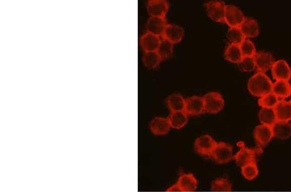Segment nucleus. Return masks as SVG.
I'll return each mask as SVG.
<instances>
[{"mask_svg": "<svg viewBox=\"0 0 291 192\" xmlns=\"http://www.w3.org/2000/svg\"><path fill=\"white\" fill-rule=\"evenodd\" d=\"M240 47L244 57H254L257 53L255 45L251 40H245Z\"/></svg>", "mask_w": 291, "mask_h": 192, "instance_id": "2f4dec72", "label": "nucleus"}, {"mask_svg": "<svg viewBox=\"0 0 291 192\" xmlns=\"http://www.w3.org/2000/svg\"><path fill=\"white\" fill-rule=\"evenodd\" d=\"M198 180L192 173H185L180 176L177 184L181 191L190 192L196 190L198 188Z\"/></svg>", "mask_w": 291, "mask_h": 192, "instance_id": "f3484780", "label": "nucleus"}, {"mask_svg": "<svg viewBox=\"0 0 291 192\" xmlns=\"http://www.w3.org/2000/svg\"><path fill=\"white\" fill-rule=\"evenodd\" d=\"M254 137L259 146H266L274 137L272 127L269 125H259L254 129Z\"/></svg>", "mask_w": 291, "mask_h": 192, "instance_id": "9b49d317", "label": "nucleus"}, {"mask_svg": "<svg viewBox=\"0 0 291 192\" xmlns=\"http://www.w3.org/2000/svg\"><path fill=\"white\" fill-rule=\"evenodd\" d=\"M272 75L276 81H288L291 78V70L287 61L278 60L275 61L272 68Z\"/></svg>", "mask_w": 291, "mask_h": 192, "instance_id": "9d476101", "label": "nucleus"}, {"mask_svg": "<svg viewBox=\"0 0 291 192\" xmlns=\"http://www.w3.org/2000/svg\"><path fill=\"white\" fill-rule=\"evenodd\" d=\"M245 15L240 9L235 6H226L224 23L230 27H240L245 20Z\"/></svg>", "mask_w": 291, "mask_h": 192, "instance_id": "39448f33", "label": "nucleus"}, {"mask_svg": "<svg viewBox=\"0 0 291 192\" xmlns=\"http://www.w3.org/2000/svg\"><path fill=\"white\" fill-rule=\"evenodd\" d=\"M232 184L226 178H219L212 182L211 189L214 191H229L232 190Z\"/></svg>", "mask_w": 291, "mask_h": 192, "instance_id": "c756f323", "label": "nucleus"}, {"mask_svg": "<svg viewBox=\"0 0 291 192\" xmlns=\"http://www.w3.org/2000/svg\"><path fill=\"white\" fill-rule=\"evenodd\" d=\"M184 30L177 25L168 24L162 38L166 39L173 44L180 42L184 37Z\"/></svg>", "mask_w": 291, "mask_h": 192, "instance_id": "4468645a", "label": "nucleus"}, {"mask_svg": "<svg viewBox=\"0 0 291 192\" xmlns=\"http://www.w3.org/2000/svg\"><path fill=\"white\" fill-rule=\"evenodd\" d=\"M167 25L166 18L151 17L146 24V29L148 33L160 37L163 35Z\"/></svg>", "mask_w": 291, "mask_h": 192, "instance_id": "f8f14e48", "label": "nucleus"}, {"mask_svg": "<svg viewBox=\"0 0 291 192\" xmlns=\"http://www.w3.org/2000/svg\"><path fill=\"white\" fill-rule=\"evenodd\" d=\"M185 112L187 115L197 116L205 113L203 98L194 96L185 100Z\"/></svg>", "mask_w": 291, "mask_h": 192, "instance_id": "0eeeda50", "label": "nucleus"}, {"mask_svg": "<svg viewBox=\"0 0 291 192\" xmlns=\"http://www.w3.org/2000/svg\"><path fill=\"white\" fill-rule=\"evenodd\" d=\"M168 119L171 127L180 130L187 124L188 115L185 111L171 112Z\"/></svg>", "mask_w": 291, "mask_h": 192, "instance_id": "412c9836", "label": "nucleus"}, {"mask_svg": "<svg viewBox=\"0 0 291 192\" xmlns=\"http://www.w3.org/2000/svg\"><path fill=\"white\" fill-rule=\"evenodd\" d=\"M240 28L245 38H255L260 33L258 23L253 18H245Z\"/></svg>", "mask_w": 291, "mask_h": 192, "instance_id": "a211bd4d", "label": "nucleus"}, {"mask_svg": "<svg viewBox=\"0 0 291 192\" xmlns=\"http://www.w3.org/2000/svg\"><path fill=\"white\" fill-rule=\"evenodd\" d=\"M273 137L281 140H286L291 136V124L287 121L277 120L272 125Z\"/></svg>", "mask_w": 291, "mask_h": 192, "instance_id": "2eb2a0df", "label": "nucleus"}, {"mask_svg": "<svg viewBox=\"0 0 291 192\" xmlns=\"http://www.w3.org/2000/svg\"><path fill=\"white\" fill-rule=\"evenodd\" d=\"M205 113L215 114L219 113L224 106L223 97L217 92H210L204 96Z\"/></svg>", "mask_w": 291, "mask_h": 192, "instance_id": "f03ea898", "label": "nucleus"}, {"mask_svg": "<svg viewBox=\"0 0 291 192\" xmlns=\"http://www.w3.org/2000/svg\"><path fill=\"white\" fill-rule=\"evenodd\" d=\"M258 116L262 124L269 125L270 127L278 120L274 109L262 108L259 112Z\"/></svg>", "mask_w": 291, "mask_h": 192, "instance_id": "393cba45", "label": "nucleus"}, {"mask_svg": "<svg viewBox=\"0 0 291 192\" xmlns=\"http://www.w3.org/2000/svg\"><path fill=\"white\" fill-rule=\"evenodd\" d=\"M290 103H291V100H290Z\"/></svg>", "mask_w": 291, "mask_h": 192, "instance_id": "f704fd0d", "label": "nucleus"}, {"mask_svg": "<svg viewBox=\"0 0 291 192\" xmlns=\"http://www.w3.org/2000/svg\"><path fill=\"white\" fill-rule=\"evenodd\" d=\"M217 142L208 135L198 137L195 141L194 148L198 154L211 156L217 146Z\"/></svg>", "mask_w": 291, "mask_h": 192, "instance_id": "7ed1b4c3", "label": "nucleus"}, {"mask_svg": "<svg viewBox=\"0 0 291 192\" xmlns=\"http://www.w3.org/2000/svg\"><path fill=\"white\" fill-rule=\"evenodd\" d=\"M278 102V98L274 93H270L260 97L258 100V104L263 108L274 109Z\"/></svg>", "mask_w": 291, "mask_h": 192, "instance_id": "c85d7f7f", "label": "nucleus"}, {"mask_svg": "<svg viewBox=\"0 0 291 192\" xmlns=\"http://www.w3.org/2000/svg\"><path fill=\"white\" fill-rule=\"evenodd\" d=\"M272 93L278 98L289 97L291 96V85L288 81H278L272 85Z\"/></svg>", "mask_w": 291, "mask_h": 192, "instance_id": "4be33fe9", "label": "nucleus"}, {"mask_svg": "<svg viewBox=\"0 0 291 192\" xmlns=\"http://www.w3.org/2000/svg\"><path fill=\"white\" fill-rule=\"evenodd\" d=\"M256 68L258 72L265 73L273 67L275 60L273 56L270 52H258L254 56Z\"/></svg>", "mask_w": 291, "mask_h": 192, "instance_id": "6e6552de", "label": "nucleus"}, {"mask_svg": "<svg viewBox=\"0 0 291 192\" xmlns=\"http://www.w3.org/2000/svg\"><path fill=\"white\" fill-rule=\"evenodd\" d=\"M150 128L155 136H164L168 134L171 126L168 118L156 117L151 121Z\"/></svg>", "mask_w": 291, "mask_h": 192, "instance_id": "dca6fc26", "label": "nucleus"}, {"mask_svg": "<svg viewBox=\"0 0 291 192\" xmlns=\"http://www.w3.org/2000/svg\"><path fill=\"white\" fill-rule=\"evenodd\" d=\"M160 41V36L155 35L152 33H147L141 36V45L144 52L157 51L159 47Z\"/></svg>", "mask_w": 291, "mask_h": 192, "instance_id": "ddd939ff", "label": "nucleus"}, {"mask_svg": "<svg viewBox=\"0 0 291 192\" xmlns=\"http://www.w3.org/2000/svg\"><path fill=\"white\" fill-rule=\"evenodd\" d=\"M157 52L162 60L171 58L173 54V44L162 38Z\"/></svg>", "mask_w": 291, "mask_h": 192, "instance_id": "bb28decb", "label": "nucleus"}, {"mask_svg": "<svg viewBox=\"0 0 291 192\" xmlns=\"http://www.w3.org/2000/svg\"><path fill=\"white\" fill-rule=\"evenodd\" d=\"M211 157L217 163H227L234 159L232 147L228 144L217 143Z\"/></svg>", "mask_w": 291, "mask_h": 192, "instance_id": "20e7f679", "label": "nucleus"}, {"mask_svg": "<svg viewBox=\"0 0 291 192\" xmlns=\"http://www.w3.org/2000/svg\"><path fill=\"white\" fill-rule=\"evenodd\" d=\"M162 61L157 51L144 52L143 63L146 68L150 70H154L159 67Z\"/></svg>", "mask_w": 291, "mask_h": 192, "instance_id": "a878e982", "label": "nucleus"}, {"mask_svg": "<svg viewBox=\"0 0 291 192\" xmlns=\"http://www.w3.org/2000/svg\"><path fill=\"white\" fill-rule=\"evenodd\" d=\"M242 175L245 179L253 180L258 175L259 170L256 162H252L247 165L242 167Z\"/></svg>", "mask_w": 291, "mask_h": 192, "instance_id": "7c9ffc66", "label": "nucleus"}, {"mask_svg": "<svg viewBox=\"0 0 291 192\" xmlns=\"http://www.w3.org/2000/svg\"><path fill=\"white\" fill-rule=\"evenodd\" d=\"M226 6L221 1L208 2L206 4L208 17L215 22L224 23Z\"/></svg>", "mask_w": 291, "mask_h": 192, "instance_id": "423d86ee", "label": "nucleus"}, {"mask_svg": "<svg viewBox=\"0 0 291 192\" xmlns=\"http://www.w3.org/2000/svg\"><path fill=\"white\" fill-rule=\"evenodd\" d=\"M227 37L230 44L237 45L242 44L246 38L240 27H230L228 31Z\"/></svg>", "mask_w": 291, "mask_h": 192, "instance_id": "cd10ccee", "label": "nucleus"}, {"mask_svg": "<svg viewBox=\"0 0 291 192\" xmlns=\"http://www.w3.org/2000/svg\"><path fill=\"white\" fill-rule=\"evenodd\" d=\"M238 64V67L242 72H251L256 69L254 57H244Z\"/></svg>", "mask_w": 291, "mask_h": 192, "instance_id": "473e14b6", "label": "nucleus"}, {"mask_svg": "<svg viewBox=\"0 0 291 192\" xmlns=\"http://www.w3.org/2000/svg\"><path fill=\"white\" fill-rule=\"evenodd\" d=\"M167 191H181V189L180 187L178 186V184L176 183L167 189Z\"/></svg>", "mask_w": 291, "mask_h": 192, "instance_id": "72a5a7b5", "label": "nucleus"}, {"mask_svg": "<svg viewBox=\"0 0 291 192\" xmlns=\"http://www.w3.org/2000/svg\"><path fill=\"white\" fill-rule=\"evenodd\" d=\"M256 153L249 148H242L237 154L234 156V159L241 168L247 165L252 162H255Z\"/></svg>", "mask_w": 291, "mask_h": 192, "instance_id": "6ab92c4d", "label": "nucleus"}, {"mask_svg": "<svg viewBox=\"0 0 291 192\" xmlns=\"http://www.w3.org/2000/svg\"><path fill=\"white\" fill-rule=\"evenodd\" d=\"M272 85L273 84L265 73L258 72L250 79L248 90L255 97H262L272 93Z\"/></svg>", "mask_w": 291, "mask_h": 192, "instance_id": "f257e3e1", "label": "nucleus"}, {"mask_svg": "<svg viewBox=\"0 0 291 192\" xmlns=\"http://www.w3.org/2000/svg\"><path fill=\"white\" fill-rule=\"evenodd\" d=\"M224 58L231 63H239L244 58L240 45H228L226 48L225 51H224Z\"/></svg>", "mask_w": 291, "mask_h": 192, "instance_id": "5701e85b", "label": "nucleus"}, {"mask_svg": "<svg viewBox=\"0 0 291 192\" xmlns=\"http://www.w3.org/2000/svg\"><path fill=\"white\" fill-rule=\"evenodd\" d=\"M169 4L164 0H150L147 3V10L151 17L166 18Z\"/></svg>", "mask_w": 291, "mask_h": 192, "instance_id": "1a4fd4ad", "label": "nucleus"}, {"mask_svg": "<svg viewBox=\"0 0 291 192\" xmlns=\"http://www.w3.org/2000/svg\"><path fill=\"white\" fill-rule=\"evenodd\" d=\"M167 106L171 112L184 111L185 99L180 94H172L166 100Z\"/></svg>", "mask_w": 291, "mask_h": 192, "instance_id": "b1692460", "label": "nucleus"}, {"mask_svg": "<svg viewBox=\"0 0 291 192\" xmlns=\"http://www.w3.org/2000/svg\"><path fill=\"white\" fill-rule=\"evenodd\" d=\"M274 109L277 120L287 121V122L291 120L290 102H287L284 100H279Z\"/></svg>", "mask_w": 291, "mask_h": 192, "instance_id": "aec40b11", "label": "nucleus"}]
</instances>
